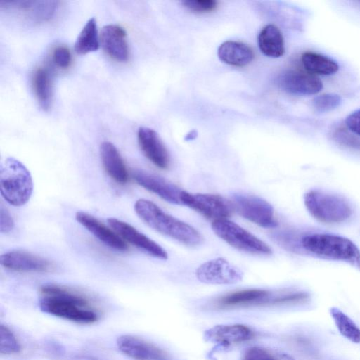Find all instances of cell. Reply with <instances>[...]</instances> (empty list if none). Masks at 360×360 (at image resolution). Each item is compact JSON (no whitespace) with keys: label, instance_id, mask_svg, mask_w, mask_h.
Returning <instances> with one entry per match:
<instances>
[{"label":"cell","instance_id":"cell-1","mask_svg":"<svg viewBox=\"0 0 360 360\" xmlns=\"http://www.w3.org/2000/svg\"><path fill=\"white\" fill-rule=\"evenodd\" d=\"M293 252L346 262L360 270V250L351 240L326 233H296Z\"/></svg>","mask_w":360,"mask_h":360},{"label":"cell","instance_id":"cell-2","mask_svg":"<svg viewBox=\"0 0 360 360\" xmlns=\"http://www.w3.org/2000/svg\"><path fill=\"white\" fill-rule=\"evenodd\" d=\"M41 311L79 323H91L98 320L97 314L89 309L87 298L79 292L55 284L40 288Z\"/></svg>","mask_w":360,"mask_h":360},{"label":"cell","instance_id":"cell-3","mask_svg":"<svg viewBox=\"0 0 360 360\" xmlns=\"http://www.w3.org/2000/svg\"><path fill=\"white\" fill-rule=\"evenodd\" d=\"M139 217L148 226L188 246L200 245L203 238L195 228L165 212L155 203L139 199L134 204Z\"/></svg>","mask_w":360,"mask_h":360},{"label":"cell","instance_id":"cell-4","mask_svg":"<svg viewBox=\"0 0 360 360\" xmlns=\"http://www.w3.org/2000/svg\"><path fill=\"white\" fill-rule=\"evenodd\" d=\"M0 190L6 201L15 207L24 205L31 198L33 181L30 172L14 158H6L1 165Z\"/></svg>","mask_w":360,"mask_h":360},{"label":"cell","instance_id":"cell-5","mask_svg":"<svg viewBox=\"0 0 360 360\" xmlns=\"http://www.w3.org/2000/svg\"><path fill=\"white\" fill-rule=\"evenodd\" d=\"M304 201L309 214L322 223H342L353 214L349 202L338 195L311 190L305 193Z\"/></svg>","mask_w":360,"mask_h":360},{"label":"cell","instance_id":"cell-6","mask_svg":"<svg viewBox=\"0 0 360 360\" xmlns=\"http://www.w3.org/2000/svg\"><path fill=\"white\" fill-rule=\"evenodd\" d=\"M214 233L238 250L259 255H271V248L264 241L227 219L213 221Z\"/></svg>","mask_w":360,"mask_h":360},{"label":"cell","instance_id":"cell-7","mask_svg":"<svg viewBox=\"0 0 360 360\" xmlns=\"http://www.w3.org/2000/svg\"><path fill=\"white\" fill-rule=\"evenodd\" d=\"M229 202L240 216L261 227L269 229L278 225L272 205L260 197L237 193L231 195Z\"/></svg>","mask_w":360,"mask_h":360},{"label":"cell","instance_id":"cell-8","mask_svg":"<svg viewBox=\"0 0 360 360\" xmlns=\"http://www.w3.org/2000/svg\"><path fill=\"white\" fill-rule=\"evenodd\" d=\"M180 200L181 205L213 221L226 219L233 210L229 201L215 194L191 193L182 191Z\"/></svg>","mask_w":360,"mask_h":360},{"label":"cell","instance_id":"cell-9","mask_svg":"<svg viewBox=\"0 0 360 360\" xmlns=\"http://www.w3.org/2000/svg\"><path fill=\"white\" fill-rule=\"evenodd\" d=\"M195 274L202 283L218 285L236 283L243 276L240 269L221 257L202 264L197 269Z\"/></svg>","mask_w":360,"mask_h":360},{"label":"cell","instance_id":"cell-10","mask_svg":"<svg viewBox=\"0 0 360 360\" xmlns=\"http://www.w3.org/2000/svg\"><path fill=\"white\" fill-rule=\"evenodd\" d=\"M107 221L116 233L132 245L153 257L162 260L167 259L168 254L163 248L131 225L112 217L108 219Z\"/></svg>","mask_w":360,"mask_h":360},{"label":"cell","instance_id":"cell-11","mask_svg":"<svg viewBox=\"0 0 360 360\" xmlns=\"http://www.w3.org/2000/svg\"><path fill=\"white\" fill-rule=\"evenodd\" d=\"M1 265L4 268L18 272H50L55 264L38 255L24 250H13L1 255Z\"/></svg>","mask_w":360,"mask_h":360},{"label":"cell","instance_id":"cell-12","mask_svg":"<svg viewBox=\"0 0 360 360\" xmlns=\"http://www.w3.org/2000/svg\"><path fill=\"white\" fill-rule=\"evenodd\" d=\"M281 89L297 95H313L321 91L322 82L316 75L300 69H290L278 77Z\"/></svg>","mask_w":360,"mask_h":360},{"label":"cell","instance_id":"cell-13","mask_svg":"<svg viewBox=\"0 0 360 360\" xmlns=\"http://www.w3.org/2000/svg\"><path fill=\"white\" fill-rule=\"evenodd\" d=\"M137 138L142 153L153 165L161 169L169 167V154L155 131L148 127H140Z\"/></svg>","mask_w":360,"mask_h":360},{"label":"cell","instance_id":"cell-14","mask_svg":"<svg viewBox=\"0 0 360 360\" xmlns=\"http://www.w3.org/2000/svg\"><path fill=\"white\" fill-rule=\"evenodd\" d=\"M132 176L139 185L156 194L164 200L173 204L181 205L180 195L182 190L171 182L141 169L134 170Z\"/></svg>","mask_w":360,"mask_h":360},{"label":"cell","instance_id":"cell-15","mask_svg":"<svg viewBox=\"0 0 360 360\" xmlns=\"http://www.w3.org/2000/svg\"><path fill=\"white\" fill-rule=\"evenodd\" d=\"M272 292L263 289H245L226 294L214 303L218 309H232L251 306L269 305Z\"/></svg>","mask_w":360,"mask_h":360},{"label":"cell","instance_id":"cell-16","mask_svg":"<svg viewBox=\"0 0 360 360\" xmlns=\"http://www.w3.org/2000/svg\"><path fill=\"white\" fill-rule=\"evenodd\" d=\"M117 345L120 352L136 360H161L166 356L156 345L131 335L120 336Z\"/></svg>","mask_w":360,"mask_h":360},{"label":"cell","instance_id":"cell-17","mask_svg":"<svg viewBox=\"0 0 360 360\" xmlns=\"http://www.w3.org/2000/svg\"><path fill=\"white\" fill-rule=\"evenodd\" d=\"M254 336L252 330L243 324L217 325L205 332L207 341L223 347L248 341Z\"/></svg>","mask_w":360,"mask_h":360},{"label":"cell","instance_id":"cell-18","mask_svg":"<svg viewBox=\"0 0 360 360\" xmlns=\"http://www.w3.org/2000/svg\"><path fill=\"white\" fill-rule=\"evenodd\" d=\"M0 4L1 8L17 11L36 22L51 18L58 7L56 1H1Z\"/></svg>","mask_w":360,"mask_h":360},{"label":"cell","instance_id":"cell-19","mask_svg":"<svg viewBox=\"0 0 360 360\" xmlns=\"http://www.w3.org/2000/svg\"><path fill=\"white\" fill-rule=\"evenodd\" d=\"M100 43L106 53L117 61L125 62L129 58L127 33L117 25H108L103 27Z\"/></svg>","mask_w":360,"mask_h":360},{"label":"cell","instance_id":"cell-20","mask_svg":"<svg viewBox=\"0 0 360 360\" xmlns=\"http://www.w3.org/2000/svg\"><path fill=\"white\" fill-rule=\"evenodd\" d=\"M75 219L92 235L110 248L117 251H126L128 249L127 244L117 233L94 216L84 212H77Z\"/></svg>","mask_w":360,"mask_h":360},{"label":"cell","instance_id":"cell-21","mask_svg":"<svg viewBox=\"0 0 360 360\" xmlns=\"http://www.w3.org/2000/svg\"><path fill=\"white\" fill-rule=\"evenodd\" d=\"M100 155L103 168L108 176L120 184H125L129 174L124 162L115 146L104 141L100 146Z\"/></svg>","mask_w":360,"mask_h":360},{"label":"cell","instance_id":"cell-22","mask_svg":"<svg viewBox=\"0 0 360 360\" xmlns=\"http://www.w3.org/2000/svg\"><path fill=\"white\" fill-rule=\"evenodd\" d=\"M217 54L222 62L236 67L248 65L255 57L251 47L244 43L234 41L222 43L218 49Z\"/></svg>","mask_w":360,"mask_h":360},{"label":"cell","instance_id":"cell-23","mask_svg":"<svg viewBox=\"0 0 360 360\" xmlns=\"http://www.w3.org/2000/svg\"><path fill=\"white\" fill-rule=\"evenodd\" d=\"M260 51L266 56L279 58L285 53L284 40L280 30L274 25L264 26L258 36Z\"/></svg>","mask_w":360,"mask_h":360},{"label":"cell","instance_id":"cell-24","mask_svg":"<svg viewBox=\"0 0 360 360\" xmlns=\"http://www.w3.org/2000/svg\"><path fill=\"white\" fill-rule=\"evenodd\" d=\"M32 84L34 91L41 108L48 110L52 103V77L46 67L38 68L34 73Z\"/></svg>","mask_w":360,"mask_h":360},{"label":"cell","instance_id":"cell-25","mask_svg":"<svg viewBox=\"0 0 360 360\" xmlns=\"http://www.w3.org/2000/svg\"><path fill=\"white\" fill-rule=\"evenodd\" d=\"M301 61L304 70L314 75H330L339 69V65L335 60L314 51L303 53Z\"/></svg>","mask_w":360,"mask_h":360},{"label":"cell","instance_id":"cell-26","mask_svg":"<svg viewBox=\"0 0 360 360\" xmlns=\"http://www.w3.org/2000/svg\"><path fill=\"white\" fill-rule=\"evenodd\" d=\"M99 45L96 20L91 18L81 30L75 44V51L78 54H86L97 51Z\"/></svg>","mask_w":360,"mask_h":360},{"label":"cell","instance_id":"cell-27","mask_svg":"<svg viewBox=\"0 0 360 360\" xmlns=\"http://www.w3.org/2000/svg\"><path fill=\"white\" fill-rule=\"evenodd\" d=\"M330 313L341 335L354 343H360V328L357 325L337 307H331Z\"/></svg>","mask_w":360,"mask_h":360},{"label":"cell","instance_id":"cell-28","mask_svg":"<svg viewBox=\"0 0 360 360\" xmlns=\"http://www.w3.org/2000/svg\"><path fill=\"white\" fill-rule=\"evenodd\" d=\"M21 346L12 332L4 324L0 325V353L1 354H13L20 352Z\"/></svg>","mask_w":360,"mask_h":360},{"label":"cell","instance_id":"cell-29","mask_svg":"<svg viewBox=\"0 0 360 360\" xmlns=\"http://www.w3.org/2000/svg\"><path fill=\"white\" fill-rule=\"evenodd\" d=\"M342 101V98L336 94H323L314 98L312 105L316 112H326L337 108Z\"/></svg>","mask_w":360,"mask_h":360},{"label":"cell","instance_id":"cell-30","mask_svg":"<svg viewBox=\"0 0 360 360\" xmlns=\"http://www.w3.org/2000/svg\"><path fill=\"white\" fill-rule=\"evenodd\" d=\"M333 139L340 145L360 151V136L348 131L345 128H338L333 134Z\"/></svg>","mask_w":360,"mask_h":360},{"label":"cell","instance_id":"cell-31","mask_svg":"<svg viewBox=\"0 0 360 360\" xmlns=\"http://www.w3.org/2000/svg\"><path fill=\"white\" fill-rule=\"evenodd\" d=\"M181 3L186 9L195 13H210L218 6V1L214 0H186Z\"/></svg>","mask_w":360,"mask_h":360},{"label":"cell","instance_id":"cell-32","mask_svg":"<svg viewBox=\"0 0 360 360\" xmlns=\"http://www.w3.org/2000/svg\"><path fill=\"white\" fill-rule=\"evenodd\" d=\"M53 61L60 68H67L70 66L72 60L71 53L65 46H58L53 52Z\"/></svg>","mask_w":360,"mask_h":360},{"label":"cell","instance_id":"cell-33","mask_svg":"<svg viewBox=\"0 0 360 360\" xmlns=\"http://www.w3.org/2000/svg\"><path fill=\"white\" fill-rule=\"evenodd\" d=\"M275 356L267 349L252 347L246 349L243 354L242 360H273Z\"/></svg>","mask_w":360,"mask_h":360},{"label":"cell","instance_id":"cell-34","mask_svg":"<svg viewBox=\"0 0 360 360\" xmlns=\"http://www.w3.org/2000/svg\"><path fill=\"white\" fill-rule=\"evenodd\" d=\"M14 227V221L9 212L3 206L0 211V231L1 233H9Z\"/></svg>","mask_w":360,"mask_h":360},{"label":"cell","instance_id":"cell-35","mask_svg":"<svg viewBox=\"0 0 360 360\" xmlns=\"http://www.w3.org/2000/svg\"><path fill=\"white\" fill-rule=\"evenodd\" d=\"M345 124L349 131L360 136V110L348 115L345 120Z\"/></svg>","mask_w":360,"mask_h":360},{"label":"cell","instance_id":"cell-36","mask_svg":"<svg viewBox=\"0 0 360 360\" xmlns=\"http://www.w3.org/2000/svg\"><path fill=\"white\" fill-rule=\"evenodd\" d=\"M273 360H277V359L275 358V359H273Z\"/></svg>","mask_w":360,"mask_h":360}]
</instances>
